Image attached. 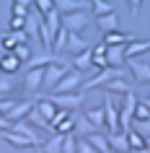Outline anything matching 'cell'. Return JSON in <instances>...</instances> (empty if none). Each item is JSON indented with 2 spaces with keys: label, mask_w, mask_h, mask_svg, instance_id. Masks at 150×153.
I'll use <instances>...</instances> for the list:
<instances>
[{
  "label": "cell",
  "mask_w": 150,
  "mask_h": 153,
  "mask_svg": "<svg viewBox=\"0 0 150 153\" xmlns=\"http://www.w3.org/2000/svg\"><path fill=\"white\" fill-rule=\"evenodd\" d=\"M114 78H124V68H111V65H106V68H101V70L96 73L93 78H88L80 88L83 91H93V88H103L109 81H114Z\"/></svg>",
  "instance_id": "obj_1"
},
{
  "label": "cell",
  "mask_w": 150,
  "mask_h": 153,
  "mask_svg": "<svg viewBox=\"0 0 150 153\" xmlns=\"http://www.w3.org/2000/svg\"><path fill=\"white\" fill-rule=\"evenodd\" d=\"M134 109H137V96L132 91H127L122 96V106H119V130L122 132H129V127L134 122Z\"/></svg>",
  "instance_id": "obj_2"
},
{
  "label": "cell",
  "mask_w": 150,
  "mask_h": 153,
  "mask_svg": "<svg viewBox=\"0 0 150 153\" xmlns=\"http://www.w3.org/2000/svg\"><path fill=\"white\" fill-rule=\"evenodd\" d=\"M91 16H93V13H88V10H75V13H65V16H62V26L67 29V31L80 34L88 24H91Z\"/></svg>",
  "instance_id": "obj_3"
},
{
  "label": "cell",
  "mask_w": 150,
  "mask_h": 153,
  "mask_svg": "<svg viewBox=\"0 0 150 153\" xmlns=\"http://www.w3.org/2000/svg\"><path fill=\"white\" fill-rule=\"evenodd\" d=\"M52 130L60 132V135H67V132H75V114L67 112V109H57V114L52 117Z\"/></svg>",
  "instance_id": "obj_4"
},
{
  "label": "cell",
  "mask_w": 150,
  "mask_h": 153,
  "mask_svg": "<svg viewBox=\"0 0 150 153\" xmlns=\"http://www.w3.org/2000/svg\"><path fill=\"white\" fill-rule=\"evenodd\" d=\"M124 65L129 68V73L137 83H150V62L145 57H127Z\"/></svg>",
  "instance_id": "obj_5"
},
{
  "label": "cell",
  "mask_w": 150,
  "mask_h": 153,
  "mask_svg": "<svg viewBox=\"0 0 150 153\" xmlns=\"http://www.w3.org/2000/svg\"><path fill=\"white\" fill-rule=\"evenodd\" d=\"M49 101H55L57 109H67V112H78L83 106V96L78 91H72V94H55V96H49Z\"/></svg>",
  "instance_id": "obj_6"
},
{
  "label": "cell",
  "mask_w": 150,
  "mask_h": 153,
  "mask_svg": "<svg viewBox=\"0 0 150 153\" xmlns=\"http://www.w3.org/2000/svg\"><path fill=\"white\" fill-rule=\"evenodd\" d=\"M80 86H83V78H80V70H67L62 75V81L55 86V94H72V91H78Z\"/></svg>",
  "instance_id": "obj_7"
},
{
  "label": "cell",
  "mask_w": 150,
  "mask_h": 153,
  "mask_svg": "<svg viewBox=\"0 0 150 153\" xmlns=\"http://www.w3.org/2000/svg\"><path fill=\"white\" fill-rule=\"evenodd\" d=\"M65 73H67V65H62V62H52V65H47V68H44V86H41V88L55 91V86L62 81Z\"/></svg>",
  "instance_id": "obj_8"
},
{
  "label": "cell",
  "mask_w": 150,
  "mask_h": 153,
  "mask_svg": "<svg viewBox=\"0 0 150 153\" xmlns=\"http://www.w3.org/2000/svg\"><path fill=\"white\" fill-rule=\"evenodd\" d=\"M103 114H106V130L109 132H117L119 130V109L114 104V94H106L103 96Z\"/></svg>",
  "instance_id": "obj_9"
},
{
  "label": "cell",
  "mask_w": 150,
  "mask_h": 153,
  "mask_svg": "<svg viewBox=\"0 0 150 153\" xmlns=\"http://www.w3.org/2000/svg\"><path fill=\"white\" fill-rule=\"evenodd\" d=\"M44 86V68H26V78H24V88L29 94H39Z\"/></svg>",
  "instance_id": "obj_10"
},
{
  "label": "cell",
  "mask_w": 150,
  "mask_h": 153,
  "mask_svg": "<svg viewBox=\"0 0 150 153\" xmlns=\"http://www.w3.org/2000/svg\"><path fill=\"white\" fill-rule=\"evenodd\" d=\"M86 49H91V47H88V42L83 39L80 34L67 31V42H65V47H62V55L75 57V55H80V52H86Z\"/></svg>",
  "instance_id": "obj_11"
},
{
  "label": "cell",
  "mask_w": 150,
  "mask_h": 153,
  "mask_svg": "<svg viewBox=\"0 0 150 153\" xmlns=\"http://www.w3.org/2000/svg\"><path fill=\"white\" fill-rule=\"evenodd\" d=\"M21 65H24V60H18L16 52H0V70L3 73L16 75V73L21 70Z\"/></svg>",
  "instance_id": "obj_12"
},
{
  "label": "cell",
  "mask_w": 150,
  "mask_h": 153,
  "mask_svg": "<svg viewBox=\"0 0 150 153\" xmlns=\"http://www.w3.org/2000/svg\"><path fill=\"white\" fill-rule=\"evenodd\" d=\"M124 47H127V44H114V47H106V62H109L111 68H124V62H127Z\"/></svg>",
  "instance_id": "obj_13"
},
{
  "label": "cell",
  "mask_w": 150,
  "mask_h": 153,
  "mask_svg": "<svg viewBox=\"0 0 150 153\" xmlns=\"http://www.w3.org/2000/svg\"><path fill=\"white\" fill-rule=\"evenodd\" d=\"M0 135H3V140H5L8 145H13V148H34L31 140H29L26 135H21V132H16V130H3Z\"/></svg>",
  "instance_id": "obj_14"
},
{
  "label": "cell",
  "mask_w": 150,
  "mask_h": 153,
  "mask_svg": "<svg viewBox=\"0 0 150 153\" xmlns=\"http://www.w3.org/2000/svg\"><path fill=\"white\" fill-rule=\"evenodd\" d=\"M29 39V34L21 29V31H8L3 34V52H13V49L18 47V44H24V42Z\"/></svg>",
  "instance_id": "obj_15"
},
{
  "label": "cell",
  "mask_w": 150,
  "mask_h": 153,
  "mask_svg": "<svg viewBox=\"0 0 150 153\" xmlns=\"http://www.w3.org/2000/svg\"><path fill=\"white\" fill-rule=\"evenodd\" d=\"M34 104H36V101H31V99H29V101H16V106H13V109H10V112L5 114V117H8L10 122L26 120V117H29V112L34 109Z\"/></svg>",
  "instance_id": "obj_16"
},
{
  "label": "cell",
  "mask_w": 150,
  "mask_h": 153,
  "mask_svg": "<svg viewBox=\"0 0 150 153\" xmlns=\"http://www.w3.org/2000/svg\"><path fill=\"white\" fill-rule=\"evenodd\" d=\"M109 145H111V151H117V153H129V137H127V132H122V130L109 132Z\"/></svg>",
  "instance_id": "obj_17"
},
{
  "label": "cell",
  "mask_w": 150,
  "mask_h": 153,
  "mask_svg": "<svg viewBox=\"0 0 150 153\" xmlns=\"http://www.w3.org/2000/svg\"><path fill=\"white\" fill-rule=\"evenodd\" d=\"M55 8L60 13H75V10H88V3L86 0H55Z\"/></svg>",
  "instance_id": "obj_18"
},
{
  "label": "cell",
  "mask_w": 150,
  "mask_h": 153,
  "mask_svg": "<svg viewBox=\"0 0 150 153\" xmlns=\"http://www.w3.org/2000/svg\"><path fill=\"white\" fill-rule=\"evenodd\" d=\"M96 26H98L103 34L106 31H117L119 29V18H117V13L111 10V13H106V16H96Z\"/></svg>",
  "instance_id": "obj_19"
},
{
  "label": "cell",
  "mask_w": 150,
  "mask_h": 153,
  "mask_svg": "<svg viewBox=\"0 0 150 153\" xmlns=\"http://www.w3.org/2000/svg\"><path fill=\"white\" fill-rule=\"evenodd\" d=\"M72 68L80 70V73L91 70V68H93V55H91V49H86V52H80V55L72 57Z\"/></svg>",
  "instance_id": "obj_20"
},
{
  "label": "cell",
  "mask_w": 150,
  "mask_h": 153,
  "mask_svg": "<svg viewBox=\"0 0 150 153\" xmlns=\"http://www.w3.org/2000/svg\"><path fill=\"white\" fill-rule=\"evenodd\" d=\"M88 143L93 145V148H96L98 153H109V151H111V145H109V137H103L101 132H98V130L88 135Z\"/></svg>",
  "instance_id": "obj_21"
},
{
  "label": "cell",
  "mask_w": 150,
  "mask_h": 153,
  "mask_svg": "<svg viewBox=\"0 0 150 153\" xmlns=\"http://www.w3.org/2000/svg\"><path fill=\"white\" fill-rule=\"evenodd\" d=\"M103 88H106V94H122V96H124L127 91H132V88H129V81H127V78H114V81H109Z\"/></svg>",
  "instance_id": "obj_22"
},
{
  "label": "cell",
  "mask_w": 150,
  "mask_h": 153,
  "mask_svg": "<svg viewBox=\"0 0 150 153\" xmlns=\"http://www.w3.org/2000/svg\"><path fill=\"white\" fill-rule=\"evenodd\" d=\"M26 120L31 122L34 127H39V130H47V132L52 130V125H49V120H47V117H44V114L39 112V109H36V106H34L31 112H29V117H26Z\"/></svg>",
  "instance_id": "obj_23"
},
{
  "label": "cell",
  "mask_w": 150,
  "mask_h": 153,
  "mask_svg": "<svg viewBox=\"0 0 150 153\" xmlns=\"http://www.w3.org/2000/svg\"><path fill=\"white\" fill-rule=\"evenodd\" d=\"M86 117H88V122H91L96 130H106V114H103V106H101V109H88Z\"/></svg>",
  "instance_id": "obj_24"
},
{
  "label": "cell",
  "mask_w": 150,
  "mask_h": 153,
  "mask_svg": "<svg viewBox=\"0 0 150 153\" xmlns=\"http://www.w3.org/2000/svg\"><path fill=\"white\" fill-rule=\"evenodd\" d=\"M148 49H150V42H134V39H132V42L124 47V55H127V57H140V55H145Z\"/></svg>",
  "instance_id": "obj_25"
},
{
  "label": "cell",
  "mask_w": 150,
  "mask_h": 153,
  "mask_svg": "<svg viewBox=\"0 0 150 153\" xmlns=\"http://www.w3.org/2000/svg\"><path fill=\"white\" fill-rule=\"evenodd\" d=\"M91 132H96V127L88 122L86 114H83V117H75V135L78 137H88Z\"/></svg>",
  "instance_id": "obj_26"
},
{
  "label": "cell",
  "mask_w": 150,
  "mask_h": 153,
  "mask_svg": "<svg viewBox=\"0 0 150 153\" xmlns=\"http://www.w3.org/2000/svg\"><path fill=\"white\" fill-rule=\"evenodd\" d=\"M132 42V36H124V34L119 31H106L103 34V44L106 47H114V44H129Z\"/></svg>",
  "instance_id": "obj_27"
},
{
  "label": "cell",
  "mask_w": 150,
  "mask_h": 153,
  "mask_svg": "<svg viewBox=\"0 0 150 153\" xmlns=\"http://www.w3.org/2000/svg\"><path fill=\"white\" fill-rule=\"evenodd\" d=\"M62 137H65V135H60V132H57L55 137H49L47 143L41 145L39 151H41V153H62Z\"/></svg>",
  "instance_id": "obj_28"
},
{
  "label": "cell",
  "mask_w": 150,
  "mask_h": 153,
  "mask_svg": "<svg viewBox=\"0 0 150 153\" xmlns=\"http://www.w3.org/2000/svg\"><path fill=\"white\" fill-rule=\"evenodd\" d=\"M91 55H93V68H98V70H101V68H106V44H98V47H93L91 49Z\"/></svg>",
  "instance_id": "obj_29"
},
{
  "label": "cell",
  "mask_w": 150,
  "mask_h": 153,
  "mask_svg": "<svg viewBox=\"0 0 150 153\" xmlns=\"http://www.w3.org/2000/svg\"><path fill=\"white\" fill-rule=\"evenodd\" d=\"M127 137H129V151H134V148H145V135H142L137 127H129Z\"/></svg>",
  "instance_id": "obj_30"
},
{
  "label": "cell",
  "mask_w": 150,
  "mask_h": 153,
  "mask_svg": "<svg viewBox=\"0 0 150 153\" xmlns=\"http://www.w3.org/2000/svg\"><path fill=\"white\" fill-rule=\"evenodd\" d=\"M111 10H114V5L106 3V0H91V13H93V16H106Z\"/></svg>",
  "instance_id": "obj_31"
},
{
  "label": "cell",
  "mask_w": 150,
  "mask_h": 153,
  "mask_svg": "<svg viewBox=\"0 0 150 153\" xmlns=\"http://www.w3.org/2000/svg\"><path fill=\"white\" fill-rule=\"evenodd\" d=\"M34 106H36V109H39V112L44 114V117H47L49 122H52V117L57 114V106H55V101H49V99H47V101H36Z\"/></svg>",
  "instance_id": "obj_32"
},
{
  "label": "cell",
  "mask_w": 150,
  "mask_h": 153,
  "mask_svg": "<svg viewBox=\"0 0 150 153\" xmlns=\"http://www.w3.org/2000/svg\"><path fill=\"white\" fill-rule=\"evenodd\" d=\"M62 153H78V135L75 132H67L62 137Z\"/></svg>",
  "instance_id": "obj_33"
},
{
  "label": "cell",
  "mask_w": 150,
  "mask_h": 153,
  "mask_svg": "<svg viewBox=\"0 0 150 153\" xmlns=\"http://www.w3.org/2000/svg\"><path fill=\"white\" fill-rule=\"evenodd\" d=\"M16 88V81H13V75L8 73H0V94H8V91Z\"/></svg>",
  "instance_id": "obj_34"
},
{
  "label": "cell",
  "mask_w": 150,
  "mask_h": 153,
  "mask_svg": "<svg viewBox=\"0 0 150 153\" xmlns=\"http://www.w3.org/2000/svg\"><path fill=\"white\" fill-rule=\"evenodd\" d=\"M34 8L39 10L41 16H47L49 10H55V0H34Z\"/></svg>",
  "instance_id": "obj_35"
},
{
  "label": "cell",
  "mask_w": 150,
  "mask_h": 153,
  "mask_svg": "<svg viewBox=\"0 0 150 153\" xmlns=\"http://www.w3.org/2000/svg\"><path fill=\"white\" fill-rule=\"evenodd\" d=\"M142 120H150V109L142 104L140 99H137V109H134V122H142Z\"/></svg>",
  "instance_id": "obj_36"
},
{
  "label": "cell",
  "mask_w": 150,
  "mask_h": 153,
  "mask_svg": "<svg viewBox=\"0 0 150 153\" xmlns=\"http://www.w3.org/2000/svg\"><path fill=\"white\" fill-rule=\"evenodd\" d=\"M13 52H16V57H18V60H24V62H29V60H31V49H29V44H26V42H24V44H18Z\"/></svg>",
  "instance_id": "obj_37"
},
{
  "label": "cell",
  "mask_w": 150,
  "mask_h": 153,
  "mask_svg": "<svg viewBox=\"0 0 150 153\" xmlns=\"http://www.w3.org/2000/svg\"><path fill=\"white\" fill-rule=\"evenodd\" d=\"M26 26V18L24 16H10V21H8V29L10 31H21Z\"/></svg>",
  "instance_id": "obj_38"
},
{
  "label": "cell",
  "mask_w": 150,
  "mask_h": 153,
  "mask_svg": "<svg viewBox=\"0 0 150 153\" xmlns=\"http://www.w3.org/2000/svg\"><path fill=\"white\" fill-rule=\"evenodd\" d=\"M78 153H98V151L88 143V137H78Z\"/></svg>",
  "instance_id": "obj_39"
},
{
  "label": "cell",
  "mask_w": 150,
  "mask_h": 153,
  "mask_svg": "<svg viewBox=\"0 0 150 153\" xmlns=\"http://www.w3.org/2000/svg\"><path fill=\"white\" fill-rule=\"evenodd\" d=\"M29 10L31 8H26V5H18V3H13V8H10V13H13V16H29Z\"/></svg>",
  "instance_id": "obj_40"
},
{
  "label": "cell",
  "mask_w": 150,
  "mask_h": 153,
  "mask_svg": "<svg viewBox=\"0 0 150 153\" xmlns=\"http://www.w3.org/2000/svg\"><path fill=\"white\" fill-rule=\"evenodd\" d=\"M13 106H16V101H13V99H5V101L0 99V112H3V114H8Z\"/></svg>",
  "instance_id": "obj_41"
},
{
  "label": "cell",
  "mask_w": 150,
  "mask_h": 153,
  "mask_svg": "<svg viewBox=\"0 0 150 153\" xmlns=\"http://www.w3.org/2000/svg\"><path fill=\"white\" fill-rule=\"evenodd\" d=\"M137 130H140L145 137H150V120H142V122H137Z\"/></svg>",
  "instance_id": "obj_42"
},
{
  "label": "cell",
  "mask_w": 150,
  "mask_h": 153,
  "mask_svg": "<svg viewBox=\"0 0 150 153\" xmlns=\"http://www.w3.org/2000/svg\"><path fill=\"white\" fill-rule=\"evenodd\" d=\"M10 125H13V122H10L8 117H5V114L0 112V132H3V130H10Z\"/></svg>",
  "instance_id": "obj_43"
},
{
  "label": "cell",
  "mask_w": 150,
  "mask_h": 153,
  "mask_svg": "<svg viewBox=\"0 0 150 153\" xmlns=\"http://www.w3.org/2000/svg\"><path fill=\"white\" fill-rule=\"evenodd\" d=\"M127 3L132 5V13H137V10H140V5H142V0H127Z\"/></svg>",
  "instance_id": "obj_44"
},
{
  "label": "cell",
  "mask_w": 150,
  "mask_h": 153,
  "mask_svg": "<svg viewBox=\"0 0 150 153\" xmlns=\"http://www.w3.org/2000/svg\"><path fill=\"white\" fill-rule=\"evenodd\" d=\"M13 3H18V5H26V8H31L34 0H13Z\"/></svg>",
  "instance_id": "obj_45"
},
{
  "label": "cell",
  "mask_w": 150,
  "mask_h": 153,
  "mask_svg": "<svg viewBox=\"0 0 150 153\" xmlns=\"http://www.w3.org/2000/svg\"><path fill=\"white\" fill-rule=\"evenodd\" d=\"M129 153H150V148L145 145V148H134V151H129Z\"/></svg>",
  "instance_id": "obj_46"
},
{
  "label": "cell",
  "mask_w": 150,
  "mask_h": 153,
  "mask_svg": "<svg viewBox=\"0 0 150 153\" xmlns=\"http://www.w3.org/2000/svg\"><path fill=\"white\" fill-rule=\"evenodd\" d=\"M140 101H142V104H145V106H148V109H150V96H145V99H140Z\"/></svg>",
  "instance_id": "obj_47"
},
{
  "label": "cell",
  "mask_w": 150,
  "mask_h": 153,
  "mask_svg": "<svg viewBox=\"0 0 150 153\" xmlns=\"http://www.w3.org/2000/svg\"><path fill=\"white\" fill-rule=\"evenodd\" d=\"M145 145H148V148H150V137H145Z\"/></svg>",
  "instance_id": "obj_48"
},
{
  "label": "cell",
  "mask_w": 150,
  "mask_h": 153,
  "mask_svg": "<svg viewBox=\"0 0 150 153\" xmlns=\"http://www.w3.org/2000/svg\"><path fill=\"white\" fill-rule=\"evenodd\" d=\"M0 52H3V36H0Z\"/></svg>",
  "instance_id": "obj_49"
},
{
  "label": "cell",
  "mask_w": 150,
  "mask_h": 153,
  "mask_svg": "<svg viewBox=\"0 0 150 153\" xmlns=\"http://www.w3.org/2000/svg\"><path fill=\"white\" fill-rule=\"evenodd\" d=\"M109 153H117V151H109Z\"/></svg>",
  "instance_id": "obj_50"
},
{
  "label": "cell",
  "mask_w": 150,
  "mask_h": 153,
  "mask_svg": "<svg viewBox=\"0 0 150 153\" xmlns=\"http://www.w3.org/2000/svg\"><path fill=\"white\" fill-rule=\"evenodd\" d=\"M0 73H3V70H0Z\"/></svg>",
  "instance_id": "obj_51"
}]
</instances>
